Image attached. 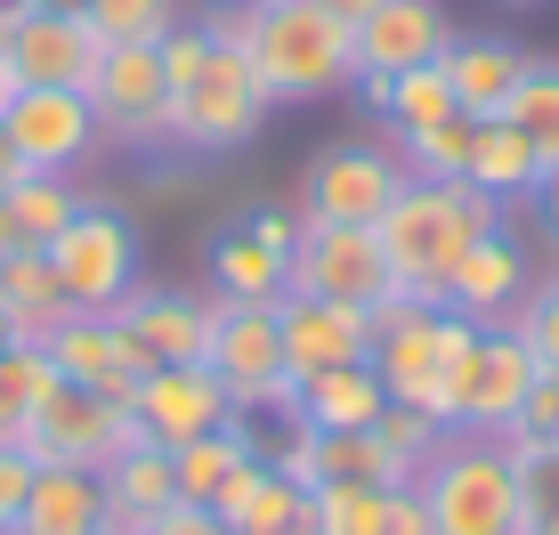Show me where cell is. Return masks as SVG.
<instances>
[{"instance_id":"cell-26","label":"cell","mask_w":559,"mask_h":535,"mask_svg":"<svg viewBox=\"0 0 559 535\" xmlns=\"http://www.w3.org/2000/svg\"><path fill=\"white\" fill-rule=\"evenodd\" d=\"M98 487H106V527H114V535L139 527V520H154V511H170V503H179V471H170V447L139 438L130 454H114V463L98 471Z\"/></svg>"},{"instance_id":"cell-50","label":"cell","mask_w":559,"mask_h":535,"mask_svg":"<svg viewBox=\"0 0 559 535\" xmlns=\"http://www.w3.org/2000/svg\"><path fill=\"white\" fill-rule=\"evenodd\" d=\"M33 9H57V16H82L90 0H33Z\"/></svg>"},{"instance_id":"cell-43","label":"cell","mask_w":559,"mask_h":535,"mask_svg":"<svg viewBox=\"0 0 559 535\" xmlns=\"http://www.w3.org/2000/svg\"><path fill=\"white\" fill-rule=\"evenodd\" d=\"M373 535H438V527H430V503H421L414 487H390V495H381Z\"/></svg>"},{"instance_id":"cell-24","label":"cell","mask_w":559,"mask_h":535,"mask_svg":"<svg viewBox=\"0 0 559 535\" xmlns=\"http://www.w3.org/2000/svg\"><path fill=\"white\" fill-rule=\"evenodd\" d=\"M349 98L373 114L390 139H414V130H430V122H447V114H462V106H454L447 66H414V73H357Z\"/></svg>"},{"instance_id":"cell-2","label":"cell","mask_w":559,"mask_h":535,"mask_svg":"<svg viewBox=\"0 0 559 535\" xmlns=\"http://www.w3.org/2000/svg\"><path fill=\"white\" fill-rule=\"evenodd\" d=\"M495 219H503V203L478 195L471 179H406V187H397V203L373 219V236H381V252H390L397 293L438 309L454 260L471 252V236H487Z\"/></svg>"},{"instance_id":"cell-22","label":"cell","mask_w":559,"mask_h":535,"mask_svg":"<svg viewBox=\"0 0 559 535\" xmlns=\"http://www.w3.org/2000/svg\"><path fill=\"white\" fill-rule=\"evenodd\" d=\"M438 66H447V82H454V106L471 114V122H495V114L511 106L519 73H527V49L495 41V33H454Z\"/></svg>"},{"instance_id":"cell-52","label":"cell","mask_w":559,"mask_h":535,"mask_svg":"<svg viewBox=\"0 0 559 535\" xmlns=\"http://www.w3.org/2000/svg\"><path fill=\"white\" fill-rule=\"evenodd\" d=\"M16 9H25V0H0V16H16Z\"/></svg>"},{"instance_id":"cell-38","label":"cell","mask_w":559,"mask_h":535,"mask_svg":"<svg viewBox=\"0 0 559 535\" xmlns=\"http://www.w3.org/2000/svg\"><path fill=\"white\" fill-rule=\"evenodd\" d=\"M381 495H390V487H365V479H324V487H308V511H317V527H324V535H373V520H381Z\"/></svg>"},{"instance_id":"cell-17","label":"cell","mask_w":559,"mask_h":535,"mask_svg":"<svg viewBox=\"0 0 559 535\" xmlns=\"http://www.w3.org/2000/svg\"><path fill=\"white\" fill-rule=\"evenodd\" d=\"M527 284H535V252H527V236H519L511 212H503L487 236H471V252L454 260L438 309H454V317H471V324H503L519 300H527Z\"/></svg>"},{"instance_id":"cell-39","label":"cell","mask_w":559,"mask_h":535,"mask_svg":"<svg viewBox=\"0 0 559 535\" xmlns=\"http://www.w3.org/2000/svg\"><path fill=\"white\" fill-rule=\"evenodd\" d=\"M511 324L527 333L535 366H544V373H559V276H535V284H527V300L511 309Z\"/></svg>"},{"instance_id":"cell-5","label":"cell","mask_w":559,"mask_h":535,"mask_svg":"<svg viewBox=\"0 0 559 535\" xmlns=\"http://www.w3.org/2000/svg\"><path fill=\"white\" fill-rule=\"evenodd\" d=\"M276 98L260 90L252 57L243 49H211V66L170 98V155H243V146L267 130Z\"/></svg>"},{"instance_id":"cell-14","label":"cell","mask_w":559,"mask_h":535,"mask_svg":"<svg viewBox=\"0 0 559 535\" xmlns=\"http://www.w3.org/2000/svg\"><path fill=\"white\" fill-rule=\"evenodd\" d=\"M0 122H9L25 170H57V179H73V170L106 146L90 90H16V98L0 106Z\"/></svg>"},{"instance_id":"cell-4","label":"cell","mask_w":559,"mask_h":535,"mask_svg":"<svg viewBox=\"0 0 559 535\" xmlns=\"http://www.w3.org/2000/svg\"><path fill=\"white\" fill-rule=\"evenodd\" d=\"M414 495L430 503L438 535H527L511 447L487 438V430H447L438 438V454L414 471Z\"/></svg>"},{"instance_id":"cell-56","label":"cell","mask_w":559,"mask_h":535,"mask_svg":"<svg viewBox=\"0 0 559 535\" xmlns=\"http://www.w3.org/2000/svg\"><path fill=\"white\" fill-rule=\"evenodd\" d=\"M98 535H114V527H98Z\"/></svg>"},{"instance_id":"cell-8","label":"cell","mask_w":559,"mask_h":535,"mask_svg":"<svg viewBox=\"0 0 559 535\" xmlns=\"http://www.w3.org/2000/svg\"><path fill=\"white\" fill-rule=\"evenodd\" d=\"M139 438H146V430H139V414H130V406H114V397L82 390V381H57V390H41V397H33L25 438H16V447H25L33 463L106 471L114 454H130Z\"/></svg>"},{"instance_id":"cell-41","label":"cell","mask_w":559,"mask_h":535,"mask_svg":"<svg viewBox=\"0 0 559 535\" xmlns=\"http://www.w3.org/2000/svg\"><path fill=\"white\" fill-rule=\"evenodd\" d=\"M503 438H559V373H535V390L519 397Z\"/></svg>"},{"instance_id":"cell-46","label":"cell","mask_w":559,"mask_h":535,"mask_svg":"<svg viewBox=\"0 0 559 535\" xmlns=\"http://www.w3.org/2000/svg\"><path fill=\"white\" fill-rule=\"evenodd\" d=\"M317 9H324V16H341V25H365V16H373L381 0H317Z\"/></svg>"},{"instance_id":"cell-16","label":"cell","mask_w":559,"mask_h":535,"mask_svg":"<svg viewBox=\"0 0 559 535\" xmlns=\"http://www.w3.org/2000/svg\"><path fill=\"white\" fill-rule=\"evenodd\" d=\"M130 414H139V430L154 447H170V454H179L187 438H211V430L243 423L236 397H227V381L211 366H146V381L130 390Z\"/></svg>"},{"instance_id":"cell-53","label":"cell","mask_w":559,"mask_h":535,"mask_svg":"<svg viewBox=\"0 0 559 535\" xmlns=\"http://www.w3.org/2000/svg\"><path fill=\"white\" fill-rule=\"evenodd\" d=\"M503 9H535V0H503Z\"/></svg>"},{"instance_id":"cell-32","label":"cell","mask_w":559,"mask_h":535,"mask_svg":"<svg viewBox=\"0 0 559 535\" xmlns=\"http://www.w3.org/2000/svg\"><path fill=\"white\" fill-rule=\"evenodd\" d=\"M57 381H66V373L49 366L41 341H0V447H16V438H25L33 397L57 390Z\"/></svg>"},{"instance_id":"cell-30","label":"cell","mask_w":559,"mask_h":535,"mask_svg":"<svg viewBox=\"0 0 559 535\" xmlns=\"http://www.w3.org/2000/svg\"><path fill=\"white\" fill-rule=\"evenodd\" d=\"M365 479V487H414V463L381 430H317V487Z\"/></svg>"},{"instance_id":"cell-27","label":"cell","mask_w":559,"mask_h":535,"mask_svg":"<svg viewBox=\"0 0 559 535\" xmlns=\"http://www.w3.org/2000/svg\"><path fill=\"white\" fill-rule=\"evenodd\" d=\"M211 511H219L236 535H267L276 520H293V511H308V487L300 479H284L267 454H243L236 463V479H227L219 495H211Z\"/></svg>"},{"instance_id":"cell-25","label":"cell","mask_w":559,"mask_h":535,"mask_svg":"<svg viewBox=\"0 0 559 535\" xmlns=\"http://www.w3.org/2000/svg\"><path fill=\"white\" fill-rule=\"evenodd\" d=\"M381 406H390V390H381L373 366H333V373L293 381V414H284V423H300V430H373Z\"/></svg>"},{"instance_id":"cell-21","label":"cell","mask_w":559,"mask_h":535,"mask_svg":"<svg viewBox=\"0 0 559 535\" xmlns=\"http://www.w3.org/2000/svg\"><path fill=\"white\" fill-rule=\"evenodd\" d=\"M447 41H454L447 0H381V9L357 25V73H414V66H438Z\"/></svg>"},{"instance_id":"cell-47","label":"cell","mask_w":559,"mask_h":535,"mask_svg":"<svg viewBox=\"0 0 559 535\" xmlns=\"http://www.w3.org/2000/svg\"><path fill=\"white\" fill-rule=\"evenodd\" d=\"M25 179V155H16V139H9V122H0V187H16Z\"/></svg>"},{"instance_id":"cell-20","label":"cell","mask_w":559,"mask_h":535,"mask_svg":"<svg viewBox=\"0 0 559 535\" xmlns=\"http://www.w3.org/2000/svg\"><path fill=\"white\" fill-rule=\"evenodd\" d=\"M535 349H527V333L503 317V324H478V349H471V373H462V430H487V438H503L511 430V414H519V397L535 390Z\"/></svg>"},{"instance_id":"cell-12","label":"cell","mask_w":559,"mask_h":535,"mask_svg":"<svg viewBox=\"0 0 559 535\" xmlns=\"http://www.w3.org/2000/svg\"><path fill=\"white\" fill-rule=\"evenodd\" d=\"M293 293L373 309V300H390V293H397V276H390V252H381L373 227L300 219V243H293Z\"/></svg>"},{"instance_id":"cell-36","label":"cell","mask_w":559,"mask_h":535,"mask_svg":"<svg viewBox=\"0 0 559 535\" xmlns=\"http://www.w3.org/2000/svg\"><path fill=\"white\" fill-rule=\"evenodd\" d=\"M471 114H447V122L414 130V139H397V155H406L414 179H462V163H471Z\"/></svg>"},{"instance_id":"cell-55","label":"cell","mask_w":559,"mask_h":535,"mask_svg":"<svg viewBox=\"0 0 559 535\" xmlns=\"http://www.w3.org/2000/svg\"><path fill=\"white\" fill-rule=\"evenodd\" d=\"M535 535H559V527H535Z\"/></svg>"},{"instance_id":"cell-23","label":"cell","mask_w":559,"mask_h":535,"mask_svg":"<svg viewBox=\"0 0 559 535\" xmlns=\"http://www.w3.org/2000/svg\"><path fill=\"white\" fill-rule=\"evenodd\" d=\"M98 527H106L98 471L33 463V487H25V503H16V535H98Z\"/></svg>"},{"instance_id":"cell-31","label":"cell","mask_w":559,"mask_h":535,"mask_svg":"<svg viewBox=\"0 0 559 535\" xmlns=\"http://www.w3.org/2000/svg\"><path fill=\"white\" fill-rule=\"evenodd\" d=\"M243 454H260L252 423H227V430H211V438H187V447L170 454V471H179V503H211V495L236 479Z\"/></svg>"},{"instance_id":"cell-37","label":"cell","mask_w":559,"mask_h":535,"mask_svg":"<svg viewBox=\"0 0 559 535\" xmlns=\"http://www.w3.org/2000/svg\"><path fill=\"white\" fill-rule=\"evenodd\" d=\"M90 33L114 49V41H163L179 25V0H90Z\"/></svg>"},{"instance_id":"cell-11","label":"cell","mask_w":559,"mask_h":535,"mask_svg":"<svg viewBox=\"0 0 559 535\" xmlns=\"http://www.w3.org/2000/svg\"><path fill=\"white\" fill-rule=\"evenodd\" d=\"M90 106H98L106 146H122V155L170 146V82H163L154 41H114L98 57V73H90Z\"/></svg>"},{"instance_id":"cell-6","label":"cell","mask_w":559,"mask_h":535,"mask_svg":"<svg viewBox=\"0 0 559 535\" xmlns=\"http://www.w3.org/2000/svg\"><path fill=\"white\" fill-rule=\"evenodd\" d=\"M41 252H49V276H57V293H66V309H114V300L146 276V236H139V219L114 212V203H82V212L66 219V236H49Z\"/></svg>"},{"instance_id":"cell-48","label":"cell","mask_w":559,"mask_h":535,"mask_svg":"<svg viewBox=\"0 0 559 535\" xmlns=\"http://www.w3.org/2000/svg\"><path fill=\"white\" fill-rule=\"evenodd\" d=\"M9 252H33V243L16 236V212H9V195H0V260H9Z\"/></svg>"},{"instance_id":"cell-1","label":"cell","mask_w":559,"mask_h":535,"mask_svg":"<svg viewBox=\"0 0 559 535\" xmlns=\"http://www.w3.org/2000/svg\"><path fill=\"white\" fill-rule=\"evenodd\" d=\"M478 324L430 300H373V373L390 390V406H421L430 423L462 430V373H471Z\"/></svg>"},{"instance_id":"cell-44","label":"cell","mask_w":559,"mask_h":535,"mask_svg":"<svg viewBox=\"0 0 559 535\" xmlns=\"http://www.w3.org/2000/svg\"><path fill=\"white\" fill-rule=\"evenodd\" d=\"M33 487V454L25 447H0V535H16V503Z\"/></svg>"},{"instance_id":"cell-34","label":"cell","mask_w":559,"mask_h":535,"mask_svg":"<svg viewBox=\"0 0 559 535\" xmlns=\"http://www.w3.org/2000/svg\"><path fill=\"white\" fill-rule=\"evenodd\" d=\"M503 122L544 163H559V57H527V73H519V90H511V106H503Z\"/></svg>"},{"instance_id":"cell-49","label":"cell","mask_w":559,"mask_h":535,"mask_svg":"<svg viewBox=\"0 0 559 535\" xmlns=\"http://www.w3.org/2000/svg\"><path fill=\"white\" fill-rule=\"evenodd\" d=\"M267 535H324V527H317V511H293V520H276Z\"/></svg>"},{"instance_id":"cell-10","label":"cell","mask_w":559,"mask_h":535,"mask_svg":"<svg viewBox=\"0 0 559 535\" xmlns=\"http://www.w3.org/2000/svg\"><path fill=\"white\" fill-rule=\"evenodd\" d=\"M293 243H300V212L260 203V212L227 219L219 236H211V252H203V293L211 300H260V309H276V300L293 293Z\"/></svg>"},{"instance_id":"cell-3","label":"cell","mask_w":559,"mask_h":535,"mask_svg":"<svg viewBox=\"0 0 559 535\" xmlns=\"http://www.w3.org/2000/svg\"><path fill=\"white\" fill-rule=\"evenodd\" d=\"M243 57H252L260 90H267L276 106L341 98V90L357 82V25L324 16L317 0H260Z\"/></svg>"},{"instance_id":"cell-35","label":"cell","mask_w":559,"mask_h":535,"mask_svg":"<svg viewBox=\"0 0 559 535\" xmlns=\"http://www.w3.org/2000/svg\"><path fill=\"white\" fill-rule=\"evenodd\" d=\"M519 471V503H527V535L559 527V438H503Z\"/></svg>"},{"instance_id":"cell-42","label":"cell","mask_w":559,"mask_h":535,"mask_svg":"<svg viewBox=\"0 0 559 535\" xmlns=\"http://www.w3.org/2000/svg\"><path fill=\"white\" fill-rule=\"evenodd\" d=\"M122 535H236V527H227L211 503H170V511H154V520L122 527Z\"/></svg>"},{"instance_id":"cell-29","label":"cell","mask_w":559,"mask_h":535,"mask_svg":"<svg viewBox=\"0 0 559 535\" xmlns=\"http://www.w3.org/2000/svg\"><path fill=\"white\" fill-rule=\"evenodd\" d=\"M66 317V293L49 276V252H9L0 260V341H49Z\"/></svg>"},{"instance_id":"cell-15","label":"cell","mask_w":559,"mask_h":535,"mask_svg":"<svg viewBox=\"0 0 559 535\" xmlns=\"http://www.w3.org/2000/svg\"><path fill=\"white\" fill-rule=\"evenodd\" d=\"M41 349H49V366L66 373V381L114 397V406H130V390L146 381V349L130 341V324L114 317V309H66Z\"/></svg>"},{"instance_id":"cell-19","label":"cell","mask_w":559,"mask_h":535,"mask_svg":"<svg viewBox=\"0 0 559 535\" xmlns=\"http://www.w3.org/2000/svg\"><path fill=\"white\" fill-rule=\"evenodd\" d=\"M114 317L130 324V341L146 349V366H203V357H211V317H219V300L139 276L122 300H114Z\"/></svg>"},{"instance_id":"cell-7","label":"cell","mask_w":559,"mask_h":535,"mask_svg":"<svg viewBox=\"0 0 559 535\" xmlns=\"http://www.w3.org/2000/svg\"><path fill=\"white\" fill-rule=\"evenodd\" d=\"M414 170L397 155V139H333L317 146L300 170V219H341V227H373L397 203Z\"/></svg>"},{"instance_id":"cell-51","label":"cell","mask_w":559,"mask_h":535,"mask_svg":"<svg viewBox=\"0 0 559 535\" xmlns=\"http://www.w3.org/2000/svg\"><path fill=\"white\" fill-rule=\"evenodd\" d=\"M203 9H260V0H203Z\"/></svg>"},{"instance_id":"cell-54","label":"cell","mask_w":559,"mask_h":535,"mask_svg":"<svg viewBox=\"0 0 559 535\" xmlns=\"http://www.w3.org/2000/svg\"><path fill=\"white\" fill-rule=\"evenodd\" d=\"M551 276H559V252H551Z\"/></svg>"},{"instance_id":"cell-28","label":"cell","mask_w":559,"mask_h":535,"mask_svg":"<svg viewBox=\"0 0 559 535\" xmlns=\"http://www.w3.org/2000/svg\"><path fill=\"white\" fill-rule=\"evenodd\" d=\"M462 179L511 212V203H527V195H535V179H544V155H535V146L519 139L503 114H495V122H478V130H471V163H462Z\"/></svg>"},{"instance_id":"cell-40","label":"cell","mask_w":559,"mask_h":535,"mask_svg":"<svg viewBox=\"0 0 559 535\" xmlns=\"http://www.w3.org/2000/svg\"><path fill=\"white\" fill-rule=\"evenodd\" d=\"M373 430L390 438V447L406 454L414 471L430 463V454H438V438H447V423H430V414H421V406H381V423H373Z\"/></svg>"},{"instance_id":"cell-18","label":"cell","mask_w":559,"mask_h":535,"mask_svg":"<svg viewBox=\"0 0 559 535\" xmlns=\"http://www.w3.org/2000/svg\"><path fill=\"white\" fill-rule=\"evenodd\" d=\"M276 333H284V373H333V366H373V309H349V300H308L284 293L276 300Z\"/></svg>"},{"instance_id":"cell-13","label":"cell","mask_w":559,"mask_h":535,"mask_svg":"<svg viewBox=\"0 0 559 535\" xmlns=\"http://www.w3.org/2000/svg\"><path fill=\"white\" fill-rule=\"evenodd\" d=\"M0 57H9L16 90H90L106 41L90 33V16H57V9H16L0 16Z\"/></svg>"},{"instance_id":"cell-45","label":"cell","mask_w":559,"mask_h":535,"mask_svg":"<svg viewBox=\"0 0 559 535\" xmlns=\"http://www.w3.org/2000/svg\"><path fill=\"white\" fill-rule=\"evenodd\" d=\"M535 227H544V236H551V252H559V163H544V179H535Z\"/></svg>"},{"instance_id":"cell-9","label":"cell","mask_w":559,"mask_h":535,"mask_svg":"<svg viewBox=\"0 0 559 535\" xmlns=\"http://www.w3.org/2000/svg\"><path fill=\"white\" fill-rule=\"evenodd\" d=\"M211 373L227 381V397H236V414L252 423V414H293V373H284V333H276V309H260V300H219V317H211Z\"/></svg>"},{"instance_id":"cell-33","label":"cell","mask_w":559,"mask_h":535,"mask_svg":"<svg viewBox=\"0 0 559 535\" xmlns=\"http://www.w3.org/2000/svg\"><path fill=\"white\" fill-rule=\"evenodd\" d=\"M0 195H9V212H16V236H25L33 252H41L49 236H66V219L90 203L82 187H73V179H57V170H25V179H16V187H0Z\"/></svg>"}]
</instances>
